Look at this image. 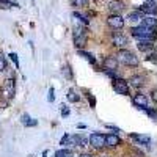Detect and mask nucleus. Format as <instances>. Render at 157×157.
Masks as SVG:
<instances>
[{
    "instance_id": "c85d7f7f",
    "label": "nucleus",
    "mask_w": 157,
    "mask_h": 157,
    "mask_svg": "<svg viewBox=\"0 0 157 157\" xmlns=\"http://www.w3.org/2000/svg\"><path fill=\"white\" fill-rule=\"evenodd\" d=\"M78 157H93V155H91V154H88V152H82V154L78 155Z\"/></svg>"
},
{
    "instance_id": "ddd939ff",
    "label": "nucleus",
    "mask_w": 157,
    "mask_h": 157,
    "mask_svg": "<svg viewBox=\"0 0 157 157\" xmlns=\"http://www.w3.org/2000/svg\"><path fill=\"white\" fill-rule=\"evenodd\" d=\"M138 50H151L152 47H154V44H152V39H143V41H140L138 44Z\"/></svg>"
},
{
    "instance_id": "4be33fe9",
    "label": "nucleus",
    "mask_w": 157,
    "mask_h": 157,
    "mask_svg": "<svg viewBox=\"0 0 157 157\" xmlns=\"http://www.w3.org/2000/svg\"><path fill=\"white\" fill-rule=\"evenodd\" d=\"M88 2L90 0H72V3L75 6H85V5H88Z\"/></svg>"
},
{
    "instance_id": "a211bd4d",
    "label": "nucleus",
    "mask_w": 157,
    "mask_h": 157,
    "mask_svg": "<svg viewBox=\"0 0 157 157\" xmlns=\"http://www.w3.org/2000/svg\"><path fill=\"white\" fill-rule=\"evenodd\" d=\"M55 157H74V154H72L69 149H60Z\"/></svg>"
},
{
    "instance_id": "4468645a",
    "label": "nucleus",
    "mask_w": 157,
    "mask_h": 157,
    "mask_svg": "<svg viewBox=\"0 0 157 157\" xmlns=\"http://www.w3.org/2000/svg\"><path fill=\"white\" fill-rule=\"evenodd\" d=\"M130 138L137 140L138 143H141V145H149V143H151V137H148V135H137V134H130Z\"/></svg>"
},
{
    "instance_id": "412c9836",
    "label": "nucleus",
    "mask_w": 157,
    "mask_h": 157,
    "mask_svg": "<svg viewBox=\"0 0 157 157\" xmlns=\"http://www.w3.org/2000/svg\"><path fill=\"white\" fill-rule=\"evenodd\" d=\"M5 68H6V60H5L3 54L0 52V72H2V71H5Z\"/></svg>"
},
{
    "instance_id": "0eeeda50",
    "label": "nucleus",
    "mask_w": 157,
    "mask_h": 157,
    "mask_svg": "<svg viewBox=\"0 0 157 157\" xmlns=\"http://www.w3.org/2000/svg\"><path fill=\"white\" fill-rule=\"evenodd\" d=\"M112 44L116 47H126L127 46V38L123 33H113L112 36Z\"/></svg>"
},
{
    "instance_id": "393cba45",
    "label": "nucleus",
    "mask_w": 157,
    "mask_h": 157,
    "mask_svg": "<svg viewBox=\"0 0 157 157\" xmlns=\"http://www.w3.org/2000/svg\"><path fill=\"white\" fill-rule=\"evenodd\" d=\"M0 5H3L2 8H10V6H11V3L6 2V0H0Z\"/></svg>"
},
{
    "instance_id": "9b49d317",
    "label": "nucleus",
    "mask_w": 157,
    "mask_h": 157,
    "mask_svg": "<svg viewBox=\"0 0 157 157\" xmlns=\"http://www.w3.org/2000/svg\"><path fill=\"white\" fill-rule=\"evenodd\" d=\"M118 64H120V63H118V60L115 58V57H107L105 60H104V66H105V69H116L118 68Z\"/></svg>"
},
{
    "instance_id": "f03ea898",
    "label": "nucleus",
    "mask_w": 157,
    "mask_h": 157,
    "mask_svg": "<svg viewBox=\"0 0 157 157\" xmlns=\"http://www.w3.org/2000/svg\"><path fill=\"white\" fill-rule=\"evenodd\" d=\"M130 35L134 38H137L138 41H143V39H154L155 32H154V29L145 27V25H138V27L130 29Z\"/></svg>"
},
{
    "instance_id": "1a4fd4ad",
    "label": "nucleus",
    "mask_w": 157,
    "mask_h": 157,
    "mask_svg": "<svg viewBox=\"0 0 157 157\" xmlns=\"http://www.w3.org/2000/svg\"><path fill=\"white\" fill-rule=\"evenodd\" d=\"M132 101L138 109H148V98L145 94H135Z\"/></svg>"
},
{
    "instance_id": "2eb2a0df",
    "label": "nucleus",
    "mask_w": 157,
    "mask_h": 157,
    "mask_svg": "<svg viewBox=\"0 0 157 157\" xmlns=\"http://www.w3.org/2000/svg\"><path fill=\"white\" fill-rule=\"evenodd\" d=\"M140 11H145V13H148V14H155V3L152 2V3H145L141 8H140Z\"/></svg>"
},
{
    "instance_id": "6ab92c4d",
    "label": "nucleus",
    "mask_w": 157,
    "mask_h": 157,
    "mask_svg": "<svg viewBox=\"0 0 157 157\" xmlns=\"http://www.w3.org/2000/svg\"><path fill=\"white\" fill-rule=\"evenodd\" d=\"M68 101L69 102H77L78 101V96H77V93H75L74 90H69L68 91Z\"/></svg>"
},
{
    "instance_id": "a878e982",
    "label": "nucleus",
    "mask_w": 157,
    "mask_h": 157,
    "mask_svg": "<svg viewBox=\"0 0 157 157\" xmlns=\"http://www.w3.org/2000/svg\"><path fill=\"white\" fill-rule=\"evenodd\" d=\"M63 71H64V74H66V77H68V78H71V71H69V66L63 68Z\"/></svg>"
},
{
    "instance_id": "5701e85b",
    "label": "nucleus",
    "mask_w": 157,
    "mask_h": 157,
    "mask_svg": "<svg viewBox=\"0 0 157 157\" xmlns=\"http://www.w3.org/2000/svg\"><path fill=\"white\" fill-rule=\"evenodd\" d=\"M129 19L130 21H138V19H141V14L140 13H132V14L129 16Z\"/></svg>"
},
{
    "instance_id": "9d476101",
    "label": "nucleus",
    "mask_w": 157,
    "mask_h": 157,
    "mask_svg": "<svg viewBox=\"0 0 157 157\" xmlns=\"http://www.w3.org/2000/svg\"><path fill=\"white\" fill-rule=\"evenodd\" d=\"M121 145V140L118 138V135L115 134H110V135H105V146L109 148H116Z\"/></svg>"
},
{
    "instance_id": "423d86ee",
    "label": "nucleus",
    "mask_w": 157,
    "mask_h": 157,
    "mask_svg": "<svg viewBox=\"0 0 157 157\" xmlns=\"http://www.w3.org/2000/svg\"><path fill=\"white\" fill-rule=\"evenodd\" d=\"M14 80H11V78H8V80H5L3 83V88H2V94L6 98V99H11V98H14Z\"/></svg>"
},
{
    "instance_id": "39448f33",
    "label": "nucleus",
    "mask_w": 157,
    "mask_h": 157,
    "mask_svg": "<svg viewBox=\"0 0 157 157\" xmlns=\"http://www.w3.org/2000/svg\"><path fill=\"white\" fill-rule=\"evenodd\" d=\"M113 90L116 94H129V85L124 78H116L113 82Z\"/></svg>"
},
{
    "instance_id": "dca6fc26",
    "label": "nucleus",
    "mask_w": 157,
    "mask_h": 157,
    "mask_svg": "<svg viewBox=\"0 0 157 157\" xmlns=\"http://www.w3.org/2000/svg\"><path fill=\"white\" fill-rule=\"evenodd\" d=\"M141 25H145V27H149V29H155V17L149 14L148 17L143 19V24H141Z\"/></svg>"
},
{
    "instance_id": "f257e3e1",
    "label": "nucleus",
    "mask_w": 157,
    "mask_h": 157,
    "mask_svg": "<svg viewBox=\"0 0 157 157\" xmlns=\"http://www.w3.org/2000/svg\"><path fill=\"white\" fill-rule=\"evenodd\" d=\"M116 60H118V63L126 64V66H138V57L134 54V52H130L127 49H121L120 52H118Z\"/></svg>"
},
{
    "instance_id": "7ed1b4c3",
    "label": "nucleus",
    "mask_w": 157,
    "mask_h": 157,
    "mask_svg": "<svg viewBox=\"0 0 157 157\" xmlns=\"http://www.w3.org/2000/svg\"><path fill=\"white\" fill-rule=\"evenodd\" d=\"M107 25L113 30H121L124 27V19L120 14H110L107 17Z\"/></svg>"
},
{
    "instance_id": "f8f14e48",
    "label": "nucleus",
    "mask_w": 157,
    "mask_h": 157,
    "mask_svg": "<svg viewBox=\"0 0 157 157\" xmlns=\"http://www.w3.org/2000/svg\"><path fill=\"white\" fill-rule=\"evenodd\" d=\"M145 80H146V78L145 77H143V75H134V77H130V85H132V86H143V85H145Z\"/></svg>"
},
{
    "instance_id": "aec40b11",
    "label": "nucleus",
    "mask_w": 157,
    "mask_h": 157,
    "mask_svg": "<svg viewBox=\"0 0 157 157\" xmlns=\"http://www.w3.org/2000/svg\"><path fill=\"white\" fill-rule=\"evenodd\" d=\"M32 118L29 116V115H24L22 116V123L25 124V126H36V121H30Z\"/></svg>"
},
{
    "instance_id": "20e7f679",
    "label": "nucleus",
    "mask_w": 157,
    "mask_h": 157,
    "mask_svg": "<svg viewBox=\"0 0 157 157\" xmlns=\"http://www.w3.org/2000/svg\"><path fill=\"white\" fill-rule=\"evenodd\" d=\"M90 145L96 148V149H102L104 146H105V135L104 134H91L90 135Z\"/></svg>"
},
{
    "instance_id": "b1692460",
    "label": "nucleus",
    "mask_w": 157,
    "mask_h": 157,
    "mask_svg": "<svg viewBox=\"0 0 157 157\" xmlns=\"http://www.w3.org/2000/svg\"><path fill=\"white\" fill-rule=\"evenodd\" d=\"M80 55H82V57H85L86 60H90L91 63H94V58H93V57H91L90 54H85V52H82V50H80Z\"/></svg>"
},
{
    "instance_id": "cd10ccee",
    "label": "nucleus",
    "mask_w": 157,
    "mask_h": 157,
    "mask_svg": "<svg viewBox=\"0 0 157 157\" xmlns=\"http://www.w3.org/2000/svg\"><path fill=\"white\" fill-rule=\"evenodd\" d=\"M10 57H11V60L14 61V63H16V66H17V55H16V54H11Z\"/></svg>"
},
{
    "instance_id": "bb28decb",
    "label": "nucleus",
    "mask_w": 157,
    "mask_h": 157,
    "mask_svg": "<svg viewBox=\"0 0 157 157\" xmlns=\"http://www.w3.org/2000/svg\"><path fill=\"white\" fill-rule=\"evenodd\" d=\"M47 99H49L50 102L54 101V88H50V91H49V98H47Z\"/></svg>"
},
{
    "instance_id": "f3484780",
    "label": "nucleus",
    "mask_w": 157,
    "mask_h": 157,
    "mask_svg": "<svg viewBox=\"0 0 157 157\" xmlns=\"http://www.w3.org/2000/svg\"><path fill=\"white\" fill-rule=\"evenodd\" d=\"M74 41H75V46H77V47H82V46L85 44V41H86V36H85V35H82V36H74Z\"/></svg>"
},
{
    "instance_id": "6e6552de",
    "label": "nucleus",
    "mask_w": 157,
    "mask_h": 157,
    "mask_svg": "<svg viewBox=\"0 0 157 157\" xmlns=\"http://www.w3.org/2000/svg\"><path fill=\"white\" fill-rule=\"evenodd\" d=\"M124 3L121 2V0H112V2L109 3V10L112 14H120V13L124 11Z\"/></svg>"
}]
</instances>
